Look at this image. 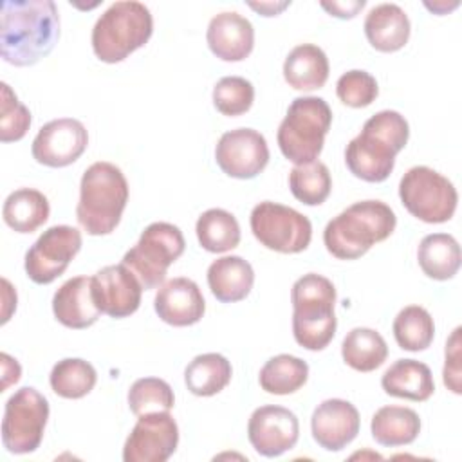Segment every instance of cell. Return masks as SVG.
<instances>
[{"label":"cell","mask_w":462,"mask_h":462,"mask_svg":"<svg viewBox=\"0 0 462 462\" xmlns=\"http://www.w3.org/2000/svg\"><path fill=\"white\" fill-rule=\"evenodd\" d=\"M460 245L453 235H426L417 249V260L422 273L431 280H451L460 269Z\"/></svg>","instance_id":"27"},{"label":"cell","mask_w":462,"mask_h":462,"mask_svg":"<svg viewBox=\"0 0 462 462\" xmlns=\"http://www.w3.org/2000/svg\"><path fill=\"white\" fill-rule=\"evenodd\" d=\"M254 101V87L242 76H226L213 87L215 108L229 117L245 114Z\"/></svg>","instance_id":"37"},{"label":"cell","mask_w":462,"mask_h":462,"mask_svg":"<svg viewBox=\"0 0 462 462\" xmlns=\"http://www.w3.org/2000/svg\"><path fill=\"white\" fill-rule=\"evenodd\" d=\"M0 359H2V392H4V390H7L9 384H13L20 379L22 368H20L18 361L5 352H2Z\"/></svg>","instance_id":"42"},{"label":"cell","mask_w":462,"mask_h":462,"mask_svg":"<svg viewBox=\"0 0 462 462\" xmlns=\"http://www.w3.org/2000/svg\"><path fill=\"white\" fill-rule=\"evenodd\" d=\"M328 58L314 43L296 45L283 61V78L294 90H316L328 79Z\"/></svg>","instance_id":"25"},{"label":"cell","mask_w":462,"mask_h":462,"mask_svg":"<svg viewBox=\"0 0 462 462\" xmlns=\"http://www.w3.org/2000/svg\"><path fill=\"white\" fill-rule=\"evenodd\" d=\"M175 404L171 386L159 377H141L128 390V406L134 415L170 411Z\"/></svg>","instance_id":"36"},{"label":"cell","mask_w":462,"mask_h":462,"mask_svg":"<svg viewBox=\"0 0 462 462\" xmlns=\"http://www.w3.org/2000/svg\"><path fill=\"white\" fill-rule=\"evenodd\" d=\"M365 0H348V2H321L319 5L330 13L336 18H354L363 7H365Z\"/></svg>","instance_id":"41"},{"label":"cell","mask_w":462,"mask_h":462,"mask_svg":"<svg viewBox=\"0 0 462 462\" xmlns=\"http://www.w3.org/2000/svg\"><path fill=\"white\" fill-rule=\"evenodd\" d=\"M49 419L47 399L32 386H22L5 402L2 442L13 455L32 453L40 448Z\"/></svg>","instance_id":"10"},{"label":"cell","mask_w":462,"mask_h":462,"mask_svg":"<svg viewBox=\"0 0 462 462\" xmlns=\"http://www.w3.org/2000/svg\"><path fill=\"white\" fill-rule=\"evenodd\" d=\"M410 126L397 110H381L365 121L359 135L345 148L350 173L366 182H383L395 166V155L406 146Z\"/></svg>","instance_id":"2"},{"label":"cell","mask_w":462,"mask_h":462,"mask_svg":"<svg viewBox=\"0 0 462 462\" xmlns=\"http://www.w3.org/2000/svg\"><path fill=\"white\" fill-rule=\"evenodd\" d=\"M179 444V426L170 411L139 415L123 448L125 462H164Z\"/></svg>","instance_id":"13"},{"label":"cell","mask_w":462,"mask_h":462,"mask_svg":"<svg viewBox=\"0 0 462 462\" xmlns=\"http://www.w3.org/2000/svg\"><path fill=\"white\" fill-rule=\"evenodd\" d=\"M60 38V13L52 0L2 4L0 52L5 63L31 67L49 56Z\"/></svg>","instance_id":"1"},{"label":"cell","mask_w":462,"mask_h":462,"mask_svg":"<svg viewBox=\"0 0 462 462\" xmlns=\"http://www.w3.org/2000/svg\"><path fill=\"white\" fill-rule=\"evenodd\" d=\"M153 307L164 323L171 327H189L202 319L206 301L193 280L179 276L164 282L157 289Z\"/></svg>","instance_id":"19"},{"label":"cell","mask_w":462,"mask_h":462,"mask_svg":"<svg viewBox=\"0 0 462 462\" xmlns=\"http://www.w3.org/2000/svg\"><path fill=\"white\" fill-rule=\"evenodd\" d=\"M126 202L128 182L121 168L97 161L83 171L76 218L88 235H110L117 227Z\"/></svg>","instance_id":"4"},{"label":"cell","mask_w":462,"mask_h":462,"mask_svg":"<svg viewBox=\"0 0 462 462\" xmlns=\"http://www.w3.org/2000/svg\"><path fill=\"white\" fill-rule=\"evenodd\" d=\"M247 5L254 11H258L262 16H276L278 13H282L285 7L291 5V2H247Z\"/></svg>","instance_id":"44"},{"label":"cell","mask_w":462,"mask_h":462,"mask_svg":"<svg viewBox=\"0 0 462 462\" xmlns=\"http://www.w3.org/2000/svg\"><path fill=\"white\" fill-rule=\"evenodd\" d=\"M83 244L81 233L72 226H52L45 229L25 253V273L38 285L52 283L61 276Z\"/></svg>","instance_id":"12"},{"label":"cell","mask_w":462,"mask_h":462,"mask_svg":"<svg viewBox=\"0 0 462 462\" xmlns=\"http://www.w3.org/2000/svg\"><path fill=\"white\" fill-rule=\"evenodd\" d=\"M368 43L379 52H395L408 43L410 18L397 4L372 7L363 23Z\"/></svg>","instance_id":"22"},{"label":"cell","mask_w":462,"mask_h":462,"mask_svg":"<svg viewBox=\"0 0 462 462\" xmlns=\"http://www.w3.org/2000/svg\"><path fill=\"white\" fill-rule=\"evenodd\" d=\"M47 197L34 188H20L7 195L2 208L4 222L16 233H32L49 218Z\"/></svg>","instance_id":"28"},{"label":"cell","mask_w":462,"mask_h":462,"mask_svg":"<svg viewBox=\"0 0 462 462\" xmlns=\"http://www.w3.org/2000/svg\"><path fill=\"white\" fill-rule=\"evenodd\" d=\"M88 146L85 125L74 117H60L45 123L31 146L36 162L49 168H63L76 162Z\"/></svg>","instance_id":"14"},{"label":"cell","mask_w":462,"mask_h":462,"mask_svg":"<svg viewBox=\"0 0 462 462\" xmlns=\"http://www.w3.org/2000/svg\"><path fill=\"white\" fill-rule=\"evenodd\" d=\"M254 283V271L247 260L236 254L222 256L208 267V285L211 294L222 303L244 300Z\"/></svg>","instance_id":"23"},{"label":"cell","mask_w":462,"mask_h":462,"mask_svg":"<svg viewBox=\"0 0 462 462\" xmlns=\"http://www.w3.org/2000/svg\"><path fill=\"white\" fill-rule=\"evenodd\" d=\"M357 408L345 399H327L316 406L310 417L312 439L327 451H341L359 433Z\"/></svg>","instance_id":"18"},{"label":"cell","mask_w":462,"mask_h":462,"mask_svg":"<svg viewBox=\"0 0 462 462\" xmlns=\"http://www.w3.org/2000/svg\"><path fill=\"white\" fill-rule=\"evenodd\" d=\"M381 386L392 397L415 402L428 401L435 392V381L430 366L417 359H397L383 374Z\"/></svg>","instance_id":"24"},{"label":"cell","mask_w":462,"mask_h":462,"mask_svg":"<svg viewBox=\"0 0 462 462\" xmlns=\"http://www.w3.org/2000/svg\"><path fill=\"white\" fill-rule=\"evenodd\" d=\"M206 40L209 51L222 61H242L254 47V29L240 13L224 11L209 20Z\"/></svg>","instance_id":"20"},{"label":"cell","mask_w":462,"mask_h":462,"mask_svg":"<svg viewBox=\"0 0 462 462\" xmlns=\"http://www.w3.org/2000/svg\"><path fill=\"white\" fill-rule=\"evenodd\" d=\"M54 318L67 328H87L101 314L92 298V278L76 276L67 280L52 296Z\"/></svg>","instance_id":"21"},{"label":"cell","mask_w":462,"mask_h":462,"mask_svg":"<svg viewBox=\"0 0 462 462\" xmlns=\"http://www.w3.org/2000/svg\"><path fill=\"white\" fill-rule=\"evenodd\" d=\"M247 437L256 453L274 458L296 446L300 439V422L291 410L265 404L251 413Z\"/></svg>","instance_id":"16"},{"label":"cell","mask_w":462,"mask_h":462,"mask_svg":"<svg viewBox=\"0 0 462 462\" xmlns=\"http://www.w3.org/2000/svg\"><path fill=\"white\" fill-rule=\"evenodd\" d=\"M292 336L307 350H323L336 334V287L316 273L303 274L291 289Z\"/></svg>","instance_id":"5"},{"label":"cell","mask_w":462,"mask_h":462,"mask_svg":"<svg viewBox=\"0 0 462 462\" xmlns=\"http://www.w3.org/2000/svg\"><path fill=\"white\" fill-rule=\"evenodd\" d=\"M343 361L357 372H372L379 368L388 357V345L384 337L368 327L352 328L341 343Z\"/></svg>","instance_id":"30"},{"label":"cell","mask_w":462,"mask_h":462,"mask_svg":"<svg viewBox=\"0 0 462 462\" xmlns=\"http://www.w3.org/2000/svg\"><path fill=\"white\" fill-rule=\"evenodd\" d=\"M336 94L343 105L352 108H363L375 101L379 87L370 72L354 69L339 76L336 83Z\"/></svg>","instance_id":"38"},{"label":"cell","mask_w":462,"mask_h":462,"mask_svg":"<svg viewBox=\"0 0 462 462\" xmlns=\"http://www.w3.org/2000/svg\"><path fill=\"white\" fill-rule=\"evenodd\" d=\"M197 238L202 249L209 253H226L240 244V224L233 213L211 208L204 211L195 224Z\"/></svg>","instance_id":"32"},{"label":"cell","mask_w":462,"mask_h":462,"mask_svg":"<svg viewBox=\"0 0 462 462\" xmlns=\"http://www.w3.org/2000/svg\"><path fill=\"white\" fill-rule=\"evenodd\" d=\"M2 112H0V141H20L31 126V112L22 105L11 87L2 81Z\"/></svg>","instance_id":"39"},{"label":"cell","mask_w":462,"mask_h":462,"mask_svg":"<svg viewBox=\"0 0 462 462\" xmlns=\"http://www.w3.org/2000/svg\"><path fill=\"white\" fill-rule=\"evenodd\" d=\"M182 231L170 222H153L144 227L137 244L128 249L123 262L141 282L144 291L161 287L168 267L184 253Z\"/></svg>","instance_id":"8"},{"label":"cell","mask_w":462,"mask_h":462,"mask_svg":"<svg viewBox=\"0 0 462 462\" xmlns=\"http://www.w3.org/2000/svg\"><path fill=\"white\" fill-rule=\"evenodd\" d=\"M372 437L377 444L397 448L411 444L420 433V419L415 410L406 406H383L370 422Z\"/></svg>","instance_id":"26"},{"label":"cell","mask_w":462,"mask_h":462,"mask_svg":"<svg viewBox=\"0 0 462 462\" xmlns=\"http://www.w3.org/2000/svg\"><path fill=\"white\" fill-rule=\"evenodd\" d=\"M289 188L294 199L301 204L319 206L327 200L332 189L330 171L321 161L296 164L289 171Z\"/></svg>","instance_id":"35"},{"label":"cell","mask_w":462,"mask_h":462,"mask_svg":"<svg viewBox=\"0 0 462 462\" xmlns=\"http://www.w3.org/2000/svg\"><path fill=\"white\" fill-rule=\"evenodd\" d=\"M249 224L254 238L263 247L283 254L305 251L312 238V224L305 215L273 200L256 204Z\"/></svg>","instance_id":"11"},{"label":"cell","mask_w":462,"mask_h":462,"mask_svg":"<svg viewBox=\"0 0 462 462\" xmlns=\"http://www.w3.org/2000/svg\"><path fill=\"white\" fill-rule=\"evenodd\" d=\"M332 125V110L323 97H296L278 126V146L285 159L294 164L318 161L325 135Z\"/></svg>","instance_id":"7"},{"label":"cell","mask_w":462,"mask_h":462,"mask_svg":"<svg viewBox=\"0 0 462 462\" xmlns=\"http://www.w3.org/2000/svg\"><path fill=\"white\" fill-rule=\"evenodd\" d=\"M399 199L415 218L442 224L455 215L458 193L442 173L430 166H413L401 177Z\"/></svg>","instance_id":"9"},{"label":"cell","mask_w":462,"mask_h":462,"mask_svg":"<svg viewBox=\"0 0 462 462\" xmlns=\"http://www.w3.org/2000/svg\"><path fill=\"white\" fill-rule=\"evenodd\" d=\"M215 159L218 168L233 179H254L269 162L265 137L253 128H235L220 135Z\"/></svg>","instance_id":"15"},{"label":"cell","mask_w":462,"mask_h":462,"mask_svg":"<svg viewBox=\"0 0 462 462\" xmlns=\"http://www.w3.org/2000/svg\"><path fill=\"white\" fill-rule=\"evenodd\" d=\"M397 226L393 209L381 200H361L328 220L323 231L327 251L337 260L361 258L368 249L386 240Z\"/></svg>","instance_id":"3"},{"label":"cell","mask_w":462,"mask_h":462,"mask_svg":"<svg viewBox=\"0 0 462 462\" xmlns=\"http://www.w3.org/2000/svg\"><path fill=\"white\" fill-rule=\"evenodd\" d=\"M4 287V310H2V323H5L11 316V312L16 309V291L11 287L9 280L2 278Z\"/></svg>","instance_id":"43"},{"label":"cell","mask_w":462,"mask_h":462,"mask_svg":"<svg viewBox=\"0 0 462 462\" xmlns=\"http://www.w3.org/2000/svg\"><path fill=\"white\" fill-rule=\"evenodd\" d=\"M233 375L227 357L217 352H208L193 357L184 370V383L197 397H211L222 392Z\"/></svg>","instance_id":"29"},{"label":"cell","mask_w":462,"mask_h":462,"mask_svg":"<svg viewBox=\"0 0 462 462\" xmlns=\"http://www.w3.org/2000/svg\"><path fill=\"white\" fill-rule=\"evenodd\" d=\"M309 379V365L291 354L271 357L260 370L258 383L262 390L273 395H289L298 392Z\"/></svg>","instance_id":"31"},{"label":"cell","mask_w":462,"mask_h":462,"mask_svg":"<svg viewBox=\"0 0 462 462\" xmlns=\"http://www.w3.org/2000/svg\"><path fill=\"white\" fill-rule=\"evenodd\" d=\"M393 337L402 350H426L435 336V323L431 314L420 305H408L399 310L392 325Z\"/></svg>","instance_id":"33"},{"label":"cell","mask_w":462,"mask_h":462,"mask_svg":"<svg viewBox=\"0 0 462 462\" xmlns=\"http://www.w3.org/2000/svg\"><path fill=\"white\" fill-rule=\"evenodd\" d=\"M96 368L79 357H65L58 361L49 375L51 388L63 399H81L96 386Z\"/></svg>","instance_id":"34"},{"label":"cell","mask_w":462,"mask_h":462,"mask_svg":"<svg viewBox=\"0 0 462 462\" xmlns=\"http://www.w3.org/2000/svg\"><path fill=\"white\" fill-rule=\"evenodd\" d=\"M153 32L150 9L141 2H114L94 23L92 49L105 63H117L141 49Z\"/></svg>","instance_id":"6"},{"label":"cell","mask_w":462,"mask_h":462,"mask_svg":"<svg viewBox=\"0 0 462 462\" xmlns=\"http://www.w3.org/2000/svg\"><path fill=\"white\" fill-rule=\"evenodd\" d=\"M143 285L125 265H106L92 276V298L101 314L121 319L134 314L141 305Z\"/></svg>","instance_id":"17"},{"label":"cell","mask_w":462,"mask_h":462,"mask_svg":"<svg viewBox=\"0 0 462 462\" xmlns=\"http://www.w3.org/2000/svg\"><path fill=\"white\" fill-rule=\"evenodd\" d=\"M460 332L462 328L457 327L446 343V350H444L446 359H444V370H442L444 384L457 395L462 392L460 390Z\"/></svg>","instance_id":"40"}]
</instances>
